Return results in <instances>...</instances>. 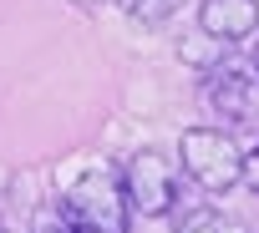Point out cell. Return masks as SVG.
Wrapping results in <instances>:
<instances>
[{
    "label": "cell",
    "instance_id": "cell-1",
    "mask_svg": "<svg viewBox=\"0 0 259 233\" xmlns=\"http://www.w3.org/2000/svg\"><path fill=\"white\" fill-rule=\"evenodd\" d=\"M56 203L76 223V233H127V223H133V208H127V193H122V172H112V167H87L76 183L61 188Z\"/></svg>",
    "mask_w": 259,
    "mask_h": 233
},
{
    "label": "cell",
    "instance_id": "cell-2",
    "mask_svg": "<svg viewBox=\"0 0 259 233\" xmlns=\"http://www.w3.org/2000/svg\"><path fill=\"white\" fill-rule=\"evenodd\" d=\"M178 167L213 198L234 193L244 183V147L224 127H188L178 137Z\"/></svg>",
    "mask_w": 259,
    "mask_h": 233
},
{
    "label": "cell",
    "instance_id": "cell-3",
    "mask_svg": "<svg viewBox=\"0 0 259 233\" xmlns=\"http://www.w3.org/2000/svg\"><path fill=\"white\" fill-rule=\"evenodd\" d=\"M178 183H183V167L178 157L158 152V147H143L127 157L122 167V193H127V208L143 213V218H168L178 208Z\"/></svg>",
    "mask_w": 259,
    "mask_h": 233
},
{
    "label": "cell",
    "instance_id": "cell-4",
    "mask_svg": "<svg viewBox=\"0 0 259 233\" xmlns=\"http://www.w3.org/2000/svg\"><path fill=\"white\" fill-rule=\"evenodd\" d=\"M203 106L224 122L244 127L259 116V66L254 61H219L203 71Z\"/></svg>",
    "mask_w": 259,
    "mask_h": 233
},
{
    "label": "cell",
    "instance_id": "cell-5",
    "mask_svg": "<svg viewBox=\"0 0 259 233\" xmlns=\"http://www.w3.org/2000/svg\"><path fill=\"white\" fill-rule=\"evenodd\" d=\"M198 31L219 46H239L259 36V0H198Z\"/></svg>",
    "mask_w": 259,
    "mask_h": 233
},
{
    "label": "cell",
    "instance_id": "cell-6",
    "mask_svg": "<svg viewBox=\"0 0 259 233\" xmlns=\"http://www.w3.org/2000/svg\"><path fill=\"white\" fill-rule=\"evenodd\" d=\"M173 233H244V223H239L234 213H224V208L198 203V208H188V213L178 218V228H173Z\"/></svg>",
    "mask_w": 259,
    "mask_h": 233
},
{
    "label": "cell",
    "instance_id": "cell-7",
    "mask_svg": "<svg viewBox=\"0 0 259 233\" xmlns=\"http://www.w3.org/2000/svg\"><path fill=\"white\" fill-rule=\"evenodd\" d=\"M117 6L127 11V21L133 26H143V31H158V26H168L188 0H117Z\"/></svg>",
    "mask_w": 259,
    "mask_h": 233
},
{
    "label": "cell",
    "instance_id": "cell-8",
    "mask_svg": "<svg viewBox=\"0 0 259 233\" xmlns=\"http://www.w3.org/2000/svg\"><path fill=\"white\" fill-rule=\"evenodd\" d=\"M31 233H76V223L61 213V203H41L31 218Z\"/></svg>",
    "mask_w": 259,
    "mask_h": 233
},
{
    "label": "cell",
    "instance_id": "cell-9",
    "mask_svg": "<svg viewBox=\"0 0 259 233\" xmlns=\"http://www.w3.org/2000/svg\"><path fill=\"white\" fill-rule=\"evenodd\" d=\"M244 188L259 198V147H249V152H244Z\"/></svg>",
    "mask_w": 259,
    "mask_h": 233
},
{
    "label": "cell",
    "instance_id": "cell-10",
    "mask_svg": "<svg viewBox=\"0 0 259 233\" xmlns=\"http://www.w3.org/2000/svg\"><path fill=\"white\" fill-rule=\"evenodd\" d=\"M71 6H102V0H71Z\"/></svg>",
    "mask_w": 259,
    "mask_h": 233
},
{
    "label": "cell",
    "instance_id": "cell-11",
    "mask_svg": "<svg viewBox=\"0 0 259 233\" xmlns=\"http://www.w3.org/2000/svg\"><path fill=\"white\" fill-rule=\"evenodd\" d=\"M254 66H259V46H254Z\"/></svg>",
    "mask_w": 259,
    "mask_h": 233
},
{
    "label": "cell",
    "instance_id": "cell-12",
    "mask_svg": "<svg viewBox=\"0 0 259 233\" xmlns=\"http://www.w3.org/2000/svg\"><path fill=\"white\" fill-rule=\"evenodd\" d=\"M0 233H6V228H0Z\"/></svg>",
    "mask_w": 259,
    "mask_h": 233
}]
</instances>
